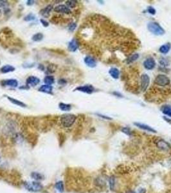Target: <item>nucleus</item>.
I'll use <instances>...</instances> for the list:
<instances>
[{
  "instance_id": "14",
  "label": "nucleus",
  "mask_w": 171,
  "mask_h": 193,
  "mask_svg": "<svg viewBox=\"0 0 171 193\" xmlns=\"http://www.w3.org/2000/svg\"><path fill=\"white\" fill-rule=\"evenodd\" d=\"M53 9V6L51 5H48L46 7H44L43 9L41 10L40 11V14L44 18H48Z\"/></svg>"
},
{
  "instance_id": "34",
  "label": "nucleus",
  "mask_w": 171,
  "mask_h": 193,
  "mask_svg": "<svg viewBox=\"0 0 171 193\" xmlns=\"http://www.w3.org/2000/svg\"><path fill=\"white\" fill-rule=\"evenodd\" d=\"M115 178L114 177H111L110 179V186L111 190H113L115 187Z\"/></svg>"
},
{
  "instance_id": "36",
  "label": "nucleus",
  "mask_w": 171,
  "mask_h": 193,
  "mask_svg": "<svg viewBox=\"0 0 171 193\" xmlns=\"http://www.w3.org/2000/svg\"><path fill=\"white\" fill-rule=\"evenodd\" d=\"M96 115L98 116L99 117H101L104 118V119H106V120H112V118H111L110 117H108V116L106 115H102L100 114V113H96Z\"/></svg>"
},
{
  "instance_id": "26",
  "label": "nucleus",
  "mask_w": 171,
  "mask_h": 193,
  "mask_svg": "<svg viewBox=\"0 0 171 193\" xmlns=\"http://www.w3.org/2000/svg\"><path fill=\"white\" fill-rule=\"evenodd\" d=\"M43 38H44L43 34L41 33V32H38V33L35 34L32 37V41H34L35 42H39L43 40Z\"/></svg>"
},
{
  "instance_id": "16",
  "label": "nucleus",
  "mask_w": 171,
  "mask_h": 193,
  "mask_svg": "<svg viewBox=\"0 0 171 193\" xmlns=\"http://www.w3.org/2000/svg\"><path fill=\"white\" fill-rule=\"evenodd\" d=\"M38 90L39 91H41V92L53 95V87L51 85H42L41 87L39 88Z\"/></svg>"
},
{
  "instance_id": "41",
  "label": "nucleus",
  "mask_w": 171,
  "mask_h": 193,
  "mask_svg": "<svg viewBox=\"0 0 171 193\" xmlns=\"http://www.w3.org/2000/svg\"><path fill=\"white\" fill-rule=\"evenodd\" d=\"M145 192L146 189H144V188H140V189L138 190V191L136 192V193H145Z\"/></svg>"
},
{
  "instance_id": "10",
  "label": "nucleus",
  "mask_w": 171,
  "mask_h": 193,
  "mask_svg": "<svg viewBox=\"0 0 171 193\" xmlns=\"http://www.w3.org/2000/svg\"><path fill=\"white\" fill-rule=\"evenodd\" d=\"M85 64L90 68H95L96 66V61L95 58L91 56H87L84 59Z\"/></svg>"
},
{
  "instance_id": "24",
  "label": "nucleus",
  "mask_w": 171,
  "mask_h": 193,
  "mask_svg": "<svg viewBox=\"0 0 171 193\" xmlns=\"http://www.w3.org/2000/svg\"><path fill=\"white\" fill-rule=\"evenodd\" d=\"M30 176L32 178L36 180V181H39V180H42L44 179V176L41 174V173H39L38 172H32Z\"/></svg>"
},
{
  "instance_id": "18",
  "label": "nucleus",
  "mask_w": 171,
  "mask_h": 193,
  "mask_svg": "<svg viewBox=\"0 0 171 193\" xmlns=\"http://www.w3.org/2000/svg\"><path fill=\"white\" fill-rule=\"evenodd\" d=\"M15 70H16V68H15L13 66L7 64V65L3 66L1 68H0V72L1 73H7L9 72H12V71H14Z\"/></svg>"
},
{
  "instance_id": "2",
  "label": "nucleus",
  "mask_w": 171,
  "mask_h": 193,
  "mask_svg": "<svg viewBox=\"0 0 171 193\" xmlns=\"http://www.w3.org/2000/svg\"><path fill=\"white\" fill-rule=\"evenodd\" d=\"M149 31L155 36H163L165 33V30L157 22H150L147 24Z\"/></svg>"
},
{
  "instance_id": "44",
  "label": "nucleus",
  "mask_w": 171,
  "mask_h": 193,
  "mask_svg": "<svg viewBox=\"0 0 171 193\" xmlns=\"http://www.w3.org/2000/svg\"><path fill=\"white\" fill-rule=\"evenodd\" d=\"M163 118H164V119H165L166 121H167V122L171 124V120H170V119H168V118L167 117H163Z\"/></svg>"
},
{
  "instance_id": "21",
  "label": "nucleus",
  "mask_w": 171,
  "mask_h": 193,
  "mask_svg": "<svg viewBox=\"0 0 171 193\" xmlns=\"http://www.w3.org/2000/svg\"><path fill=\"white\" fill-rule=\"evenodd\" d=\"M161 111L163 114L171 117V105H163L161 108Z\"/></svg>"
},
{
  "instance_id": "38",
  "label": "nucleus",
  "mask_w": 171,
  "mask_h": 193,
  "mask_svg": "<svg viewBox=\"0 0 171 193\" xmlns=\"http://www.w3.org/2000/svg\"><path fill=\"white\" fill-rule=\"evenodd\" d=\"M40 22H41V23L43 24V26L44 27H48L49 26V23L47 21H46L45 19H40Z\"/></svg>"
},
{
  "instance_id": "11",
  "label": "nucleus",
  "mask_w": 171,
  "mask_h": 193,
  "mask_svg": "<svg viewBox=\"0 0 171 193\" xmlns=\"http://www.w3.org/2000/svg\"><path fill=\"white\" fill-rule=\"evenodd\" d=\"M79 47V42L78 39L75 38H73L72 40L69 42L68 45V49L70 52H74L77 51V50Z\"/></svg>"
},
{
  "instance_id": "4",
  "label": "nucleus",
  "mask_w": 171,
  "mask_h": 193,
  "mask_svg": "<svg viewBox=\"0 0 171 193\" xmlns=\"http://www.w3.org/2000/svg\"><path fill=\"white\" fill-rule=\"evenodd\" d=\"M24 187L27 190L32 192H38L43 189V185L38 182H33L31 183L25 182Z\"/></svg>"
},
{
  "instance_id": "39",
  "label": "nucleus",
  "mask_w": 171,
  "mask_h": 193,
  "mask_svg": "<svg viewBox=\"0 0 171 193\" xmlns=\"http://www.w3.org/2000/svg\"><path fill=\"white\" fill-rule=\"evenodd\" d=\"M58 83H59V85L64 86L65 85H66L67 82H66V81L65 80V79H60V80H59Z\"/></svg>"
},
{
  "instance_id": "46",
  "label": "nucleus",
  "mask_w": 171,
  "mask_h": 193,
  "mask_svg": "<svg viewBox=\"0 0 171 193\" xmlns=\"http://www.w3.org/2000/svg\"><path fill=\"white\" fill-rule=\"evenodd\" d=\"M1 14H2V11H1V10L0 9V16H1Z\"/></svg>"
},
{
  "instance_id": "19",
  "label": "nucleus",
  "mask_w": 171,
  "mask_h": 193,
  "mask_svg": "<svg viewBox=\"0 0 171 193\" xmlns=\"http://www.w3.org/2000/svg\"><path fill=\"white\" fill-rule=\"evenodd\" d=\"M139 58V54L137 53H135L133 54H131L129 57H127V59H125V63L127 64H130L133 63V62L136 61L137 59Z\"/></svg>"
},
{
  "instance_id": "43",
  "label": "nucleus",
  "mask_w": 171,
  "mask_h": 193,
  "mask_svg": "<svg viewBox=\"0 0 171 193\" xmlns=\"http://www.w3.org/2000/svg\"><path fill=\"white\" fill-rule=\"evenodd\" d=\"M38 68H39V69H41L40 70L43 71V70H44V66L43 65V64H39Z\"/></svg>"
},
{
  "instance_id": "17",
  "label": "nucleus",
  "mask_w": 171,
  "mask_h": 193,
  "mask_svg": "<svg viewBox=\"0 0 171 193\" xmlns=\"http://www.w3.org/2000/svg\"><path fill=\"white\" fill-rule=\"evenodd\" d=\"M7 99H8L10 101V102L13 104L20 106V107H21V108H26V104H24V102H21V101L16 99V98H12V97H11V96H7Z\"/></svg>"
},
{
  "instance_id": "20",
  "label": "nucleus",
  "mask_w": 171,
  "mask_h": 193,
  "mask_svg": "<svg viewBox=\"0 0 171 193\" xmlns=\"http://www.w3.org/2000/svg\"><path fill=\"white\" fill-rule=\"evenodd\" d=\"M109 73L114 79H118L120 77V71L116 68H111L109 71Z\"/></svg>"
},
{
  "instance_id": "1",
  "label": "nucleus",
  "mask_w": 171,
  "mask_h": 193,
  "mask_svg": "<svg viewBox=\"0 0 171 193\" xmlns=\"http://www.w3.org/2000/svg\"><path fill=\"white\" fill-rule=\"evenodd\" d=\"M77 120L76 115L73 114H64L61 115L60 122L63 127L69 128L72 126Z\"/></svg>"
},
{
  "instance_id": "6",
  "label": "nucleus",
  "mask_w": 171,
  "mask_h": 193,
  "mask_svg": "<svg viewBox=\"0 0 171 193\" xmlns=\"http://www.w3.org/2000/svg\"><path fill=\"white\" fill-rule=\"evenodd\" d=\"M53 10L57 13L64 14L66 15L71 14V11L70 9H69L66 5H59L54 7Z\"/></svg>"
},
{
  "instance_id": "37",
  "label": "nucleus",
  "mask_w": 171,
  "mask_h": 193,
  "mask_svg": "<svg viewBox=\"0 0 171 193\" xmlns=\"http://www.w3.org/2000/svg\"><path fill=\"white\" fill-rule=\"evenodd\" d=\"M147 12L149 13L152 14V15H154L156 14V10L153 8V7H149L147 9Z\"/></svg>"
},
{
  "instance_id": "33",
  "label": "nucleus",
  "mask_w": 171,
  "mask_h": 193,
  "mask_svg": "<svg viewBox=\"0 0 171 193\" xmlns=\"http://www.w3.org/2000/svg\"><path fill=\"white\" fill-rule=\"evenodd\" d=\"M56 70V66L54 65V64H50V65L47 67V71H48L49 73H53L54 71Z\"/></svg>"
},
{
  "instance_id": "42",
  "label": "nucleus",
  "mask_w": 171,
  "mask_h": 193,
  "mask_svg": "<svg viewBox=\"0 0 171 193\" xmlns=\"http://www.w3.org/2000/svg\"><path fill=\"white\" fill-rule=\"evenodd\" d=\"M113 94H114V95H116V96H118V97H122V96H123L122 95H121L120 93L116 92V91H115V92H113Z\"/></svg>"
},
{
  "instance_id": "13",
  "label": "nucleus",
  "mask_w": 171,
  "mask_h": 193,
  "mask_svg": "<svg viewBox=\"0 0 171 193\" xmlns=\"http://www.w3.org/2000/svg\"><path fill=\"white\" fill-rule=\"evenodd\" d=\"M26 85L36 86L40 83V79L35 76H30L26 79Z\"/></svg>"
},
{
  "instance_id": "23",
  "label": "nucleus",
  "mask_w": 171,
  "mask_h": 193,
  "mask_svg": "<svg viewBox=\"0 0 171 193\" xmlns=\"http://www.w3.org/2000/svg\"><path fill=\"white\" fill-rule=\"evenodd\" d=\"M59 108L63 111H70L71 110V105L70 104L60 102L59 104Z\"/></svg>"
},
{
  "instance_id": "40",
  "label": "nucleus",
  "mask_w": 171,
  "mask_h": 193,
  "mask_svg": "<svg viewBox=\"0 0 171 193\" xmlns=\"http://www.w3.org/2000/svg\"><path fill=\"white\" fill-rule=\"evenodd\" d=\"M34 3H35V1H33V0H28V1H26V5L28 6L33 5Z\"/></svg>"
},
{
  "instance_id": "45",
  "label": "nucleus",
  "mask_w": 171,
  "mask_h": 193,
  "mask_svg": "<svg viewBox=\"0 0 171 193\" xmlns=\"http://www.w3.org/2000/svg\"><path fill=\"white\" fill-rule=\"evenodd\" d=\"M125 193H136V192L135 191V190H128V191H127Z\"/></svg>"
},
{
  "instance_id": "32",
  "label": "nucleus",
  "mask_w": 171,
  "mask_h": 193,
  "mask_svg": "<svg viewBox=\"0 0 171 193\" xmlns=\"http://www.w3.org/2000/svg\"><path fill=\"white\" fill-rule=\"evenodd\" d=\"M8 5H9L8 1L0 0V9L1 8L4 9V10L8 9Z\"/></svg>"
},
{
  "instance_id": "28",
  "label": "nucleus",
  "mask_w": 171,
  "mask_h": 193,
  "mask_svg": "<svg viewBox=\"0 0 171 193\" xmlns=\"http://www.w3.org/2000/svg\"><path fill=\"white\" fill-rule=\"evenodd\" d=\"M55 188L59 192H60L61 193L63 192L64 191V184H63V182H61V181H59L58 182H57L56 184H55Z\"/></svg>"
},
{
  "instance_id": "8",
  "label": "nucleus",
  "mask_w": 171,
  "mask_h": 193,
  "mask_svg": "<svg viewBox=\"0 0 171 193\" xmlns=\"http://www.w3.org/2000/svg\"><path fill=\"white\" fill-rule=\"evenodd\" d=\"M143 66L147 70H153L156 66V62L153 58H149L143 62Z\"/></svg>"
},
{
  "instance_id": "9",
  "label": "nucleus",
  "mask_w": 171,
  "mask_h": 193,
  "mask_svg": "<svg viewBox=\"0 0 171 193\" xmlns=\"http://www.w3.org/2000/svg\"><path fill=\"white\" fill-rule=\"evenodd\" d=\"M133 124H134V125H135L137 128L141 129V130L146 131V132L153 133H157V132L154 130V129L152 127H151V126H149L147 124H142V123H140V122H134Z\"/></svg>"
},
{
  "instance_id": "15",
  "label": "nucleus",
  "mask_w": 171,
  "mask_h": 193,
  "mask_svg": "<svg viewBox=\"0 0 171 193\" xmlns=\"http://www.w3.org/2000/svg\"><path fill=\"white\" fill-rule=\"evenodd\" d=\"M156 145L158 148H160V149L162 150L167 151L170 148V145H169V143L165 142V141L163 140H160L157 141Z\"/></svg>"
},
{
  "instance_id": "27",
  "label": "nucleus",
  "mask_w": 171,
  "mask_h": 193,
  "mask_svg": "<svg viewBox=\"0 0 171 193\" xmlns=\"http://www.w3.org/2000/svg\"><path fill=\"white\" fill-rule=\"evenodd\" d=\"M77 4V1H74V0H68L66 1V5L68 7L69 9H73L75 8Z\"/></svg>"
},
{
  "instance_id": "3",
  "label": "nucleus",
  "mask_w": 171,
  "mask_h": 193,
  "mask_svg": "<svg viewBox=\"0 0 171 193\" xmlns=\"http://www.w3.org/2000/svg\"><path fill=\"white\" fill-rule=\"evenodd\" d=\"M170 83V80L167 75L163 74H159L154 79V84L160 87H164L167 85H169Z\"/></svg>"
},
{
  "instance_id": "29",
  "label": "nucleus",
  "mask_w": 171,
  "mask_h": 193,
  "mask_svg": "<svg viewBox=\"0 0 171 193\" xmlns=\"http://www.w3.org/2000/svg\"><path fill=\"white\" fill-rule=\"evenodd\" d=\"M36 19V16L34 14L30 13L24 17V20L25 21H32Z\"/></svg>"
},
{
  "instance_id": "25",
  "label": "nucleus",
  "mask_w": 171,
  "mask_h": 193,
  "mask_svg": "<svg viewBox=\"0 0 171 193\" xmlns=\"http://www.w3.org/2000/svg\"><path fill=\"white\" fill-rule=\"evenodd\" d=\"M44 82L47 85H51L55 82V79L52 75H47L44 79Z\"/></svg>"
},
{
  "instance_id": "30",
  "label": "nucleus",
  "mask_w": 171,
  "mask_h": 193,
  "mask_svg": "<svg viewBox=\"0 0 171 193\" xmlns=\"http://www.w3.org/2000/svg\"><path fill=\"white\" fill-rule=\"evenodd\" d=\"M122 132L125 133V135H127L128 136H131L132 135V132H131V130H130L129 128L128 127H124V128H122Z\"/></svg>"
},
{
  "instance_id": "35",
  "label": "nucleus",
  "mask_w": 171,
  "mask_h": 193,
  "mask_svg": "<svg viewBox=\"0 0 171 193\" xmlns=\"http://www.w3.org/2000/svg\"><path fill=\"white\" fill-rule=\"evenodd\" d=\"M160 63L161 65L164 66H168V61H167L164 58H162V59H160Z\"/></svg>"
},
{
  "instance_id": "22",
  "label": "nucleus",
  "mask_w": 171,
  "mask_h": 193,
  "mask_svg": "<svg viewBox=\"0 0 171 193\" xmlns=\"http://www.w3.org/2000/svg\"><path fill=\"white\" fill-rule=\"evenodd\" d=\"M170 48H171V44L170 43H167L160 47L159 49V51H160V52H161L162 54H166L170 51Z\"/></svg>"
},
{
  "instance_id": "47",
  "label": "nucleus",
  "mask_w": 171,
  "mask_h": 193,
  "mask_svg": "<svg viewBox=\"0 0 171 193\" xmlns=\"http://www.w3.org/2000/svg\"><path fill=\"white\" fill-rule=\"evenodd\" d=\"M0 161H1V156H0Z\"/></svg>"
},
{
  "instance_id": "5",
  "label": "nucleus",
  "mask_w": 171,
  "mask_h": 193,
  "mask_svg": "<svg viewBox=\"0 0 171 193\" xmlns=\"http://www.w3.org/2000/svg\"><path fill=\"white\" fill-rule=\"evenodd\" d=\"M150 78L147 74L143 73L140 76V87L143 92H145L149 86Z\"/></svg>"
},
{
  "instance_id": "12",
  "label": "nucleus",
  "mask_w": 171,
  "mask_h": 193,
  "mask_svg": "<svg viewBox=\"0 0 171 193\" xmlns=\"http://www.w3.org/2000/svg\"><path fill=\"white\" fill-rule=\"evenodd\" d=\"M2 86H10V87L12 88H16L18 86V82L16 79H7V80L3 81L1 82Z\"/></svg>"
},
{
  "instance_id": "7",
  "label": "nucleus",
  "mask_w": 171,
  "mask_h": 193,
  "mask_svg": "<svg viewBox=\"0 0 171 193\" xmlns=\"http://www.w3.org/2000/svg\"><path fill=\"white\" fill-rule=\"evenodd\" d=\"M75 91H81V92H84L88 94H91L94 91H95V88H94L92 85H86L84 86H79V87L76 88L75 89Z\"/></svg>"
},
{
  "instance_id": "31",
  "label": "nucleus",
  "mask_w": 171,
  "mask_h": 193,
  "mask_svg": "<svg viewBox=\"0 0 171 193\" xmlns=\"http://www.w3.org/2000/svg\"><path fill=\"white\" fill-rule=\"evenodd\" d=\"M77 23L75 22H71L68 25V30L70 32H73L77 28Z\"/></svg>"
}]
</instances>
